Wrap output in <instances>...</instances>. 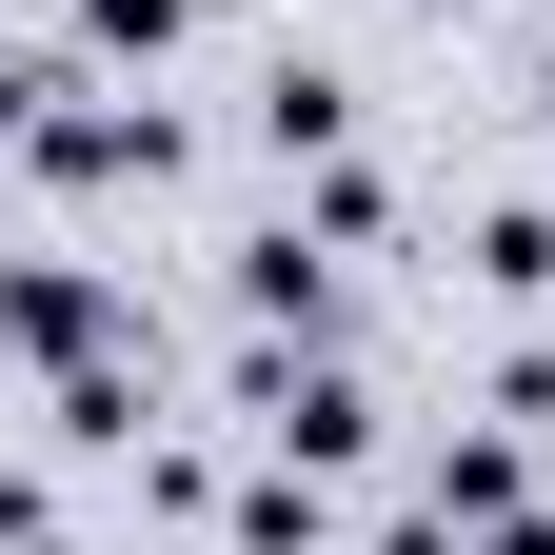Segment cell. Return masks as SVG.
<instances>
[{"label": "cell", "mask_w": 555, "mask_h": 555, "mask_svg": "<svg viewBox=\"0 0 555 555\" xmlns=\"http://www.w3.org/2000/svg\"><path fill=\"white\" fill-rule=\"evenodd\" d=\"M100 40H179V0H100Z\"/></svg>", "instance_id": "obj_1"}, {"label": "cell", "mask_w": 555, "mask_h": 555, "mask_svg": "<svg viewBox=\"0 0 555 555\" xmlns=\"http://www.w3.org/2000/svg\"><path fill=\"white\" fill-rule=\"evenodd\" d=\"M535 119H555V60H535Z\"/></svg>", "instance_id": "obj_2"}]
</instances>
